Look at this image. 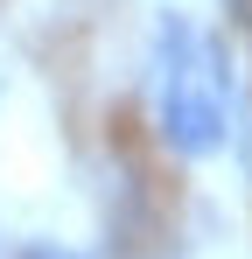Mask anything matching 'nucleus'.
I'll return each mask as SVG.
<instances>
[{
  "instance_id": "obj_1",
  "label": "nucleus",
  "mask_w": 252,
  "mask_h": 259,
  "mask_svg": "<svg viewBox=\"0 0 252 259\" xmlns=\"http://www.w3.org/2000/svg\"><path fill=\"white\" fill-rule=\"evenodd\" d=\"M21 259H63V252H56V245H35V252H21Z\"/></svg>"
}]
</instances>
